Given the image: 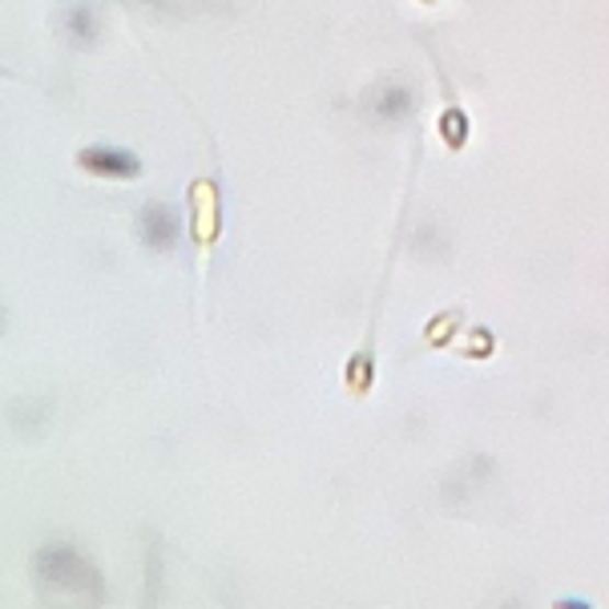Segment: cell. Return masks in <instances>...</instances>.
<instances>
[{
  "label": "cell",
  "instance_id": "6da1fadb",
  "mask_svg": "<svg viewBox=\"0 0 609 609\" xmlns=\"http://www.w3.org/2000/svg\"><path fill=\"white\" fill-rule=\"evenodd\" d=\"M37 577L53 589H77V594H89V589H98L93 585V569H89L86 561L77 557L74 549H45L37 557Z\"/></svg>",
  "mask_w": 609,
  "mask_h": 609
},
{
  "label": "cell",
  "instance_id": "7a4b0ae2",
  "mask_svg": "<svg viewBox=\"0 0 609 609\" xmlns=\"http://www.w3.org/2000/svg\"><path fill=\"white\" fill-rule=\"evenodd\" d=\"M81 166L93 170V174H101V178H134L137 170H142L134 154H125V149H110V146H98V149H89V154H81Z\"/></svg>",
  "mask_w": 609,
  "mask_h": 609
},
{
  "label": "cell",
  "instance_id": "3957f363",
  "mask_svg": "<svg viewBox=\"0 0 609 609\" xmlns=\"http://www.w3.org/2000/svg\"><path fill=\"white\" fill-rule=\"evenodd\" d=\"M137 226H142V238L158 250H166L178 238V214L170 211V206H146Z\"/></svg>",
  "mask_w": 609,
  "mask_h": 609
}]
</instances>
